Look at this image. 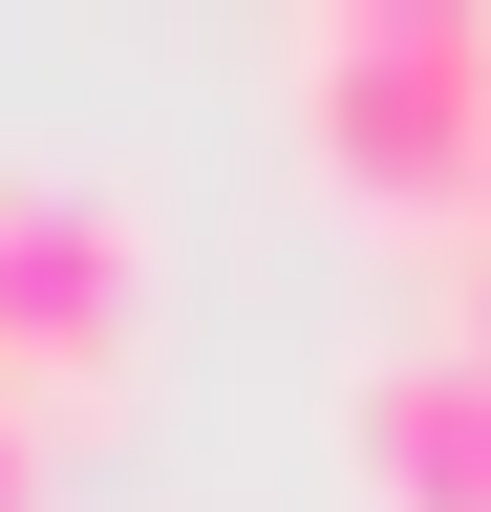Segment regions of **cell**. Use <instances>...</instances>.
I'll use <instances>...</instances> for the list:
<instances>
[{
    "mask_svg": "<svg viewBox=\"0 0 491 512\" xmlns=\"http://www.w3.org/2000/svg\"><path fill=\"white\" fill-rule=\"evenodd\" d=\"M278 86H299V150L363 214H406V235L491 214V0H321Z\"/></svg>",
    "mask_w": 491,
    "mask_h": 512,
    "instance_id": "obj_1",
    "label": "cell"
},
{
    "mask_svg": "<svg viewBox=\"0 0 491 512\" xmlns=\"http://www.w3.org/2000/svg\"><path fill=\"white\" fill-rule=\"evenodd\" d=\"M150 214L107 171H0V406H43V427H86V406H129V363H150Z\"/></svg>",
    "mask_w": 491,
    "mask_h": 512,
    "instance_id": "obj_2",
    "label": "cell"
},
{
    "mask_svg": "<svg viewBox=\"0 0 491 512\" xmlns=\"http://www.w3.org/2000/svg\"><path fill=\"white\" fill-rule=\"evenodd\" d=\"M342 448H363V512H491V342H385L342 384Z\"/></svg>",
    "mask_w": 491,
    "mask_h": 512,
    "instance_id": "obj_3",
    "label": "cell"
},
{
    "mask_svg": "<svg viewBox=\"0 0 491 512\" xmlns=\"http://www.w3.org/2000/svg\"><path fill=\"white\" fill-rule=\"evenodd\" d=\"M43 491H65V427H43V406H0V512H43Z\"/></svg>",
    "mask_w": 491,
    "mask_h": 512,
    "instance_id": "obj_4",
    "label": "cell"
},
{
    "mask_svg": "<svg viewBox=\"0 0 491 512\" xmlns=\"http://www.w3.org/2000/svg\"><path fill=\"white\" fill-rule=\"evenodd\" d=\"M449 342H491V214L449 235Z\"/></svg>",
    "mask_w": 491,
    "mask_h": 512,
    "instance_id": "obj_5",
    "label": "cell"
}]
</instances>
